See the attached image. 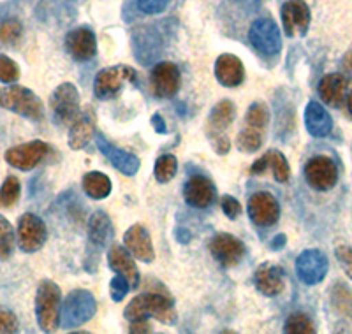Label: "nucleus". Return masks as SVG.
<instances>
[{"mask_svg": "<svg viewBox=\"0 0 352 334\" xmlns=\"http://www.w3.org/2000/svg\"><path fill=\"white\" fill-rule=\"evenodd\" d=\"M18 320L14 313L9 310L0 308V333H16Z\"/></svg>", "mask_w": 352, "mask_h": 334, "instance_id": "a19ab883", "label": "nucleus"}, {"mask_svg": "<svg viewBox=\"0 0 352 334\" xmlns=\"http://www.w3.org/2000/svg\"><path fill=\"white\" fill-rule=\"evenodd\" d=\"M96 299L88 291H72L65 298L64 308L60 310V320L64 327L83 326L96 315Z\"/></svg>", "mask_w": 352, "mask_h": 334, "instance_id": "20e7f679", "label": "nucleus"}, {"mask_svg": "<svg viewBox=\"0 0 352 334\" xmlns=\"http://www.w3.org/2000/svg\"><path fill=\"white\" fill-rule=\"evenodd\" d=\"M20 78V69L9 56L0 55V81L2 83H14Z\"/></svg>", "mask_w": 352, "mask_h": 334, "instance_id": "4c0bfd02", "label": "nucleus"}, {"mask_svg": "<svg viewBox=\"0 0 352 334\" xmlns=\"http://www.w3.org/2000/svg\"><path fill=\"white\" fill-rule=\"evenodd\" d=\"M257 291L264 296L280 294L284 289V269L278 264L266 263L256 273Z\"/></svg>", "mask_w": 352, "mask_h": 334, "instance_id": "412c9836", "label": "nucleus"}, {"mask_svg": "<svg viewBox=\"0 0 352 334\" xmlns=\"http://www.w3.org/2000/svg\"><path fill=\"white\" fill-rule=\"evenodd\" d=\"M234 104L231 100H220L215 108L210 113L208 120V134H224L226 129L232 124L234 120Z\"/></svg>", "mask_w": 352, "mask_h": 334, "instance_id": "bb28decb", "label": "nucleus"}, {"mask_svg": "<svg viewBox=\"0 0 352 334\" xmlns=\"http://www.w3.org/2000/svg\"><path fill=\"white\" fill-rule=\"evenodd\" d=\"M55 120L62 125H72L80 116V93L72 83H62L50 100Z\"/></svg>", "mask_w": 352, "mask_h": 334, "instance_id": "39448f33", "label": "nucleus"}, {"mask_svg": "<svg viewBox=\"0 0 352 334\" xmlns=\"http://www.w3.org/2000/svg\"><path fill=\"white\" fill-rule=\"evenodd\" d=\"M347 106H349V113H351V116H352V92L349 93V97H347Z\"/></svg>", "mask_w": 352, "mask_h": 334, "instance_id": "de8ad7c7", "label": "nucleus"}, {"mask_svg": "<svg viewBox=\"0 0 352 334\" xmlns=\"http://www.w3.org/2000/svg\"><path fill=\"white\" fill-rule=\"evenodd\" d=\"M125 83H136V71L129 65H115L100 71L96 78V96L108 99L115 96Z\"/></svg>", "mask_w": 352, "mask_h": 334, "instance_id": "0eeeda50", "label": "nucleus"}, {"mask_svg": "<svg viewBox=\"0 0 352 334\" xmlns=\"http://www.w3.org/2000/svg\"><path fill=\"white\" fill-rule=\"evenodd\" d=\"M65 46L76 60L92 58L97 52V41L88 28H74L65 37Z\"/></svg>", "mask_w": 352, "mask_h": 334, "instance_id": "aec40b11", "label": "nucleus"}, {"mask_svg": "<svg viewBox=\"0 0 352 334\" xmlns=\"http://www.w3.org/2000/svg\"><path fill=\"white\" fill-rule=\"evenodd\" d=\"M285 333L312 334L316 333V327H314V322L305 313H294L285 322Z\"/></svg>", "mask_w": 352, "mask_h": 334, "instance_id": "72a5a7b5", "label": "nucleus"}, {"mask_svg": "<svg viewBox=\"0 0 352 334\" xmlns=\"http://www.w3.org/2000/svg\"><path fill=\"white\" fill-rule=\"evenodd\" d=\"M152 87L157 97L168 99L180 88V71L171 62H160L152 71Z\"/></svg>", "mask_w": 352, "mask_h": 334, "instance_id": "2eb2a0df", "label": "nucleus"}, {"mask_svg": "<svg viewBox=\"0 0 352 334\" xmlns=\"http://www.w3.org/2000/svg\"><path fill=\"white\" fill-rule=\"evenodd\" d=\"M248 215L259 227H270L280 216V206L268 192H257L248 199Z\"/></svg>", "mask_w": 352, "mask_h": 334, "instance_id": "f8f14e48", "label": "nucleus"}, {"mask_svg": "<svg viewBox=\"0 0 352 334\" xmlns=\"http://www.w3.org/2000/svg\"><path fill=\"white\" fill-rule=\"evenodd\" d=\"M97 148H99V150L108 157L109 162H111L118 171L124 172V175L132 176L140 171V159H138L136 155L129 153V151L113 146L111 143H108V141L104 140V135L102 134H97Z\"/></svg>", "mask_w": 352, "mask_h": 334, "instance_id": "dca6fc26", "label": "nucleus"}, {"mask_svg": "<svg viewBox=\"0 0 352 334\" xmlns=\"http://www.w3.org/2000/svg\"><path fill=\"white\" fill-rule=\"evenodd\" d=\"M21 36V25L16 20H8L0 23V43L14 44Z\"/></svg>", "mask_w": 352, "mask_h": 334, "instance_id": "e433bc0d", "label": "nucleus"}, {"mask_svg": "<svg viewBox=\"0 0 352 334\" xmlns=\"http://www.w3.org/2000/svg\"><path fill=\"white\" fill-rule=\"evenodd\" d=\"M215 76L222 87H238L245 80V69L241 60L234 55H220L215 62Z\"/></svg>", "mask_w": 352, "mask_h": 334, "instance_id": "f3484780", "label": "nucleus"}, {"mask_svg": "<svg viewBox=\"0 0 352 334\" xmlns=\"http://www.w3.org/2000/svg\"><path fill=\"white\" fill-rule=\"evenodd\" d=\"M14 231L9 220L0 215V260H8L14 252Z\"/></svg>", "mask_w": 352, "mask_h": 334, "instance_id": "7c9ffc66", "label": "nucleus"}, {"mask_svg": "<svg viewBox=\"0 0 352 334\" xmlns=\"http://www.w3.org/2000/svg\"><path fill=\"white\" fill-rule=\"evenodd\" d=\"M185 201L194 208H208L215 201V187L204 176H192L185 185Z\"/></svg>", "mask_w": 352, "mask_h": 334, "instance_id": "6ab92c4d", "label": "nucleus"}, {"mask_svg": "<svg viewBox=\"0 0 352 334\" xmlns=\"http://www.w3.org/2000/svg\"><path fill=\"white\" fill-rule=\"evenodd\" d=\"M46 241V225L39 216L25 213L18 222V245L23 252H37Z\"/></svg>", "mask_w": 352, "mask_h": 334, "instance_id": "9d476101", "label": "nucleus"}, {"mask_svg": "<svg viewBox=\"0 0 352 334\" xmlns=\"http://www.w3.org/2000/svg\"><path fill=\"white\" fill-rule=\"evenodd\" d=\"M83 190L92 199H106L111 194V179L102 172H88L83 176Z\"/></svg>", "mask_w": 352, "mask_h": 334, "instance_id": "c85d7f7f", "label": "nucleus"}, {"mask_svg": "<svg viewBox=\"0 0 352 334\" xmlns=\"http://www.w3.org/2000/svg\"><path fill=\"white\" fill-rule=\"evenodd\" d=\"M131 331L132 333H150V331H152V327L148 326L146 318H140V320H132Z\"/></svg>", "mask_w": 352, "mask_h": 334, "instance_id": "a18cd8bd", "label": "nucleus"}, {"mask_svg": "<svg viewBox=\"0 0 352 334\" xmlns=\"http://www.w3.org/2000/svg\"><path fill=\"white\" fill-rule=\"evenodd\" d=\"M94 137V122L88 115L78 116L69 132V146L72 150H83Z\"/></svg>", "mask_w": 352, "mask_h": 334, "instance_id": "cd10ccee", "label": "nucleus"}, {"mask_svg": "<svg viewBox=\"0 0 352 334\" xmlns=\"http://www.w3.org/2000/svg\"><path fill=\"white\" fill-rule=\"evenodd\" d=\"M331 301L336 311H340L345 317H352V292L342 282L335 285L331 292Z\"/></svg>", "mask_w": 352, "mask_h": 334, "instance_id": "2f4dec72", "label": "nucleus"}, {"mask_svg": "<svg viewBox=\"0 0 352 334\" xmlns=\"http://www.w3.org/2000/svg\"><path fill=\"white\" fill-rule=\"evenodd\" d=\"M111 236L113 227L108 215L102 213V211L94 213L90 222H88V241H90V247H94L96 252L104 250L106 245H108L109 239H111Z\"/></svg>", "mask_w": 352, "mask_h": 334, "instance_id": "4be33fe9", "label": "nucleus"}, {"mask_svg": "<svg viewBox=\"0 0 352 334\" xmlns=\"http://www.w3.org/2000/svg\"><path fill=\"white\" fill-rule=\"evenodd\" d=\"M153 317L160 322L173 324L176 322V311L173 308V299L164 294H141L132 299L125 308V318L127 320H140V318Z\"/></svg>", "mask_w": 352, "mask_h": 334, "instance_id": "f257e3e1", "label": "nucleus"}, {"mask_svg": "<svg viewBox=\"0 0 352 334\" xmlns=\"http://www.w3.org/2000/svg\"><path fill=\"white\" fill-rule=\"evenodd\" d=\"M213 141V148H215L217 153H220V155H226L229 151V148H231V143H229V140L226 137L224 134H213L210 135Z\"/></svg>", "mask_w": 352, "mask_h": 334, "instance_id": "c03bdc74", "label": "nucleus"}, {"mask_svg": "<svg viewBox=\"0 0 352 334\" xmlns=\"http://www.w3.org/2000/svg\"><path fill=\"white\" fill-rule=\"evenodd\" d=\"M212 254L224 267L236 266L245 255V245L232 234L222 232L212 239Z\"/></svg>", "mask_w": 352, "mask_h": 334, "instance_id": "4468645a", "label": "nucleus"}, {"mask_svg": "<svg viewBox=\"0 0 352 334\" xmlns=\"http://www.w3.org/2000/svg\"><path fill=\"white\" fill-rule=\"evenodd\" d=\"M282 23L289 37L305 36L310 27V9L303 0H289L282 8Z\"/></svg>", "mask_w": 352, "mask_h": 334, "instance_id": "ddd939ff", "label": "nucleus"}, {"mask_svg": "<svg viewBox=\"0 0 352 334\" xmlns=\"http://www.w3.org/2000/svg\"><path fill=\"white\" fill-rule=\"evenodd\" d=\"M176 157L173 155H162L155 162V178L160 183H168L169 179H173L176 172Z\"/></svg>", "mask_w": 352, "mask_h": 334, "instance_id": "f704fd0d", "label": "nucleus"}, {"mask_svg": "<svg viewBox=\"0 0 352 334\" xmlns=\"http://www.w3.org/2000/svg\"><path fill=\"white\" fill-rule=\"evenodd\" d=\"M125 247L131 252L136 259L143 260V263H152L153 260V247L150 234L146 232L143 225H132L129 227V231L124 236Z\"/></svg>", "mask_w": 352, "mask_h": 334, "instance_id": "a211bd4d", "label": "nucleus"}, {"mask_svg": "<svg viewBox=\"0 0 352 334\" xmlns=\"http://www.w3.org/2000/svg\"><path fill=\"white\" fill-rule=\"evenodd\" d=\"M153 124L157 125V131L159 132H166V124L160 120V116H153Z\"/></svg>", "mask_w": 352, "mask_h": 334, "instance_id": "49530a36", "label": "nucleus"}, {"mask_svg": "<svg viewBox=\"0 0 352 334\" xmlns=\"http://www.w3.org/2000/svg\"><path fill=\"white\" fill-rule=\"evenodd\" d=\"M108 259L113 271H116L118 275L124 276L131 287H138V283H140V273H138L136 263H134V259L127 254L125 248L113 247L108 255Z\"/></svg>", "mask_w": 352, "mask_h": 334, "instance_id": "b1692460", "label": "nucleus"}, {"mask_svg": "<svg viewBox=\"0 0 352 334\" xmlns=\"http://www.w3.org/2000/svg\"><path fill=\"white\" fill-rule=\"evenodd\" d=\"M0 106L30 120H43L44 108L39 97L25 87H8L0 90Z\"/></svg>", "mask_w": 352, "mask_h": 334, "instance_id": "7ed1b4c3", "label": "nucleus"}, {"mask_svg": "<svg viewBox=\"0 0 352 334\" xmlns=\"http://www.w3.org/2000/svg\"><path fill=\"white\" fill-rule=\"evenodd\" d=\"M268 167H272L273 176H275L276 181H287L289 179V164L280 151H276V150L268 151V153H266L263 159H259L257 162L252 164V167H250V172H252V175H261V172L266 171Z\"/></svg>", "mask_w": 352, "mask_h": 334, "instance_id": "393cba45", "label": "nucleus"}, {"mask_svg": "<svg viewBox=\"0 0 352 334\" xmlns=\"http://www.w3.org/2000/svg\"><path fill=\"white\" fill-rule=\"evenodd\" d=\"M222 210H224V213L229 219H236L241 213V204L234 197H231V195H224L222 197Z\"/></svg>", "mask_w": 352, "mask_h": 334, "instance_id": "37998d69", "label": "nucleus"}, {"mask_svg": "<svg viewBox=\"0 0 352 334\" xmlns=\"http://www.w3.org/2000/svg\"><path fill=\"white\" fill-rule=\"evenodd\" d=\"M48 151L50 148L44 141H30V143L20 144V146H14L6 151V160H8L9 166L16 167V169L30 171L46 157Z\"/></svg>", "mask_w": 352, "mask_h": 334, "instance_id": "6e6552de", "label": "nucleus"}, {"mask_svg": "<svg viewBox=\"0 0 352 334\" xmlns=\"http://www.w3.org/2000/svg\"><path fill=\"white\" fill-rule=\"evenodd\" d=\"M261 143H263V131H259L256 127H250V125L240 132L236 140V146L241 151H245V153H254V151H257L261 148Z\"/></svg>", "mask_w": 352, "mask_h": 334, "instance_id": "c756f323", "label": "nucleus"}, {"mask_svg": "<svg viewBox=\"0 0 352 334\" xmlns=\"http://www.w3.org/2000/svg\"><path fill=\"white\" fill-rule=\"evenodd\" d=\"M248 39L261 55L275 56L282 49L280 30L272 18H261L254 21L248 30Z\"/></svg>", "mask_w": 352, "mask_h": 334, "instance_id": "423d86ee", "label": "nucleus"}, {"mask_svg": "<svg viewBox=\"0 0 352 334\" xmlns=\"http://www.w3.org/2000/svg\"><path fill=\"white\" fill-rule=\"evenodd\" d=\"M296 273L301 282L307 285H316L322 282L328 273V259L320 250H305L296 259Z\"/></svg>", "mask_w": 352, "mask_h": 334, "instance_id": "9b49d317", "label": "nucleus"}, {"mask_svg": "<svg viewBox=\"0 0 352 334\" xmlns=\"http://www.w3.org/2000/svg\"><path fill=\"white\" fill-rule=\"evenodd\" d=\"M347 90V81L342 74L324 76L319 83V96L329 106H340Z\"/></svg>", "mask_w": 352, "mask_h": 334, "instance_id": "a878e982", "label": "nucleus"}, {"mask_svg": "<svg viewBox=\"0 0 352 334\" xmlns=\"http://www.w3.org/2000/svg\"><path fill=\"white\" fill-rule=\"evenodd\" d=\"M335 254L338 263H340V266L344 267L347 276L352 280V247H345V245H342V247L336 248Z\"/></svg>", "mask_w": 352, "mask_h": 334, "instance_id": "ea45409f", "label": "nucleus"}, {"mask_svg": "<svg viewBox=\"0 0 352 334\" xmlns=\"http://www.w3.org/2000/svg\"><path fill=\"white\" fill-rule=\"evenodd\" d=\"M168 5V0H138V8L144 14H159Z\"/></svg>", "mask_w": 352, "mask_h": 334, "instance_id": "79ce46f5", "label": "nucleus"}, {"mask_svg": "<svg viewBox=\"0 0 352 334\" xmlns=\"http://www.w3.org/2000/svg\"><path fill=\"white\" fill-rule=\"evenodd\" d=\"M270 120V113L268 108H266V104L263 102H256L250 106V109L247 111V124L250 127H256L259 131H264V127L268 125Z\"/></svg>", "mask_w": 352, "mask_h": 334, "instance_id": "c9c22d12", "label": "nucleus"}, {"mask_svg": "<svg viewBox=\"0 0 352 334\" xmlns=\"http://www.w3.org/2000/svg\"><path fill=\"white\" fill-rule=\"evenodd\" d=\"M308 185L316 190H329L338 179V169L328 157H314L305 167Z\"/></svg>", "mask_w": 352, "mask_h": 334, "instance_id": "1a4fd4ad", "label": "nucleus"}, {"mask_svg": "<svg viewBox=\"0 0 352 334\" xmlns=\"http://www.w3.org/2000/svg\"><path fill=\"white\" fill-rule=\"evenodd\" d=\"M60 289L53 282H43L37 289L36 315L44 333H52L60 324Z\"/></svg>", "mask_w": 352, "mask_h": 334, "instance_id": "f03ea898", "label": "nucleus"}, {"mask_svg": "<svg viewBox=\"0 0 352 334\" xmlns=\"http://www.w3.org/2000/svg\"><path fill=\"white\" fill-rule=\"evenodd\" d=\"M129 289H131V285H129L127 280L122 275H116L109 283V294H111L113 301H122L127 296Z\"/></svg>", "mask_w": 352, "mask_h": 334, "instance_id": "58836bf2", "label": "nucleus"}, {"mask_svg": "<svg viewBox=\"0 0 352 334\" xmlns=\"http://www.w3.org/2000/svg\"><path fill=\"white\" fill-rule=\"evenodd\" d=\"M20 181L14 176L6 178L4 185L0 187V208H9L20 199Z\"/></svg>", "mask_w": 352, "mask_h": 334, "instance_id": "473e14b6", "label": "nucleus"}, {"mask_svg": "<svg viewBox=\"0 0 352 334\" xmlns=\"http://www.w3.org/2000/svg\"><path fill=\"white\" fill-rule=\"evenodd\" d=\"M305 125L314 137H326L333 129V120L319 102H310L305 109Z\"/></svg>", "mask_w": 352, "mask_h": 334, "instance_id": "5701e85b", "label": "nucleus"}, {"mask_svg": "<svg viewBox=\"0 0 352 334\" xmlns=\"http://www.w3.org/2000/svg\"><path fill=\"white\" fill-rule=\"evenodd\" d=\"M347 62H349V65H351V67H352V55H349V58H347Z\"/></svg>", "mask_w": 352, "mask_h": 334, "instance_id": "09e8293b", "label": "nucleus"}]
</instances>
